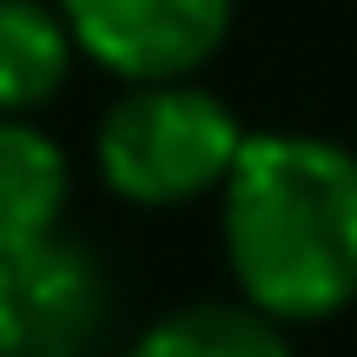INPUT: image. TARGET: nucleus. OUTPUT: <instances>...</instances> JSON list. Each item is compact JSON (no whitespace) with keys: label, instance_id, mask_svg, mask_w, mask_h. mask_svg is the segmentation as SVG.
Returning <instances> with one entry per match:
<instances>
[{"label":"nucleus","instance_id":"nucleus-1","mask_svg":"<svg viewBox=\"0 0 357 357\" xmlns=\"http://www.w3.org/2000/svg\"><path fill=\"white\" fill-rule=\"evenodd\" d=\"M225 258L271 324L344 311L357 298V159L311 132H252L225 178Z\"/></svg>","mask_w":357,"mask_h":357},{"label":"nucleus","instance_id":"nucleus-2","mask_svg":"<svg viewBox=\"0 0 357 357\" xmlns=\"http://www.w3.org/2000/svg\"><path fill=\"white\" fill-rule=\"evenodd\" d=\"M245 139L225 100L166 79V86H139L106 113L100 126V172L119 199L139 205H178L205 185H225L238 166Z\"/></svg>","mask_w":357,"mask_h":357},{"label":"nucleus","instance_id":"nucleus-3","mask_svg":"<svg viewBox=\"0 0 357 357\" xmlns=\"http://www.w3.org/2000/svg\"><path fill=\"white\" fill-rule=\"evenodd\" d=\"M100 258L53 231L33 245H0V357H86L106 331Z\"/></svg>","mask_w":357,"mask_h":357},{"label":"nucleus","instance_id":"nucleus-4","mask_svg":"<svg viewBox=\"0 0 357 357\" xmlns=\"http://www.w3.org/2000/svg\"><path fill=\"white\" fill-rule=\"evenodd\" d=\"M60 20L100 66L166 86L218 53L231 0H60Z\"/></svg>","mask_w":357,"mask_h":357},{"label":"nucleus","instance_id":"nucleus-5","mask_svg":"<svg viewBox=\"0 0 357 357\" xmlns=\"http://www.w3.org/2000/svg\"><path fill=\"white\" fill-rule=\"evenodd\" d=\"M66 185L73 172L60 146L20 119H0V245L53 238L66 212Z\"/></svg>","mask_w":357,"mask_h":357},{"label":"nucleus","instance_id":"nucleus-6","mask_svg":"<svg viewBox=\"0 0 357 357\" xmlns=\"http://www.w3.org/2000/svg\"><path fill=\"white\" fill-rule=\"evenodd\" d=\"M66 53H73V33L53 7L0 0V113H26L53 100L66 79Z\"/></svg>","mask_w":357,"mask_h":357},{"label":"nucleus","instance_id":"nucleus-7","mask_svg":"<svg viewBox=\"0 0 357 357\" xmlns=\"http://www.w3.org/2000/svg\"><path fill=\"white\" fill-rule=\"evenodd\" d=\"M126 357H291V344L252 305H185L166 311Z\"/></svg>","mask_w":357,"mask_h":357}]
</instances>
